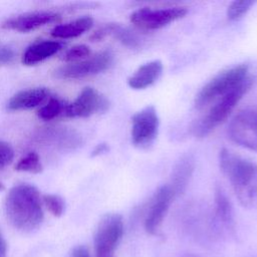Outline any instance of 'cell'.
<instances>
[{"instance_id": "1", "label": "cell", "mask_w": 257, "mask_h": 257, "mask_svg": "<svg viewBox=\"0 0 257 257\" xmlns=\"http://www.w3.org/2000/svg\"><path fill=\"white\" fill-rule=\"evenodd\" d=\"M4 212L8 222L17 230L33 231L41 225L44 218L42 197L33 185H15L5 197Z\"/></svg>"}, {"instance_id": "2", "label": "cell", "mask_w": 257, "mask_h": 257, "mask_svg": "<svg viewBox=\"0 0 257 257\" xmlns=\"http://www.w3.org/2000/svg\"><path fill=\"white\" fill-rule=\"evenodd\" d=\"M219 166L239 203L247 209L256 208L257 164L224 148L219 153Z\"/></svg>"}, {"instance_id": "3", "label": "cell", "mask_w": 257, "mask_h": 257, "mask_svg": "<svg viewBox=\"0 0 257 257\" xmlns=\"http://www.w3.org/2000/svg\"><path fill=\"white\" fill-rule=\"evenodd\" d=\"M253 83L254 78L248 75L241 83L218 98L217 102L210 108L208 113L194 124L192 128L194 136L197 138H205L225 121L243 96L251 89Z\"/></svg>"}, {"instance_id": "4", "label": "cell", "mask_w": 257, "mask_h": 257, "mask_svg": "<svg viewBox=\"0 0 257 257\" xmlns=\"http://www.w3.org/2000/svg\"><path fill=\"white\" fill-rule=\"evenodd\" d=\"M248 76V65L239 64L225 69L213 77L198 92L195 105L198 108L207 106L212 101L225 95Z\"/></svg>"}, {"instance_id": "5", "label": "cell", "mask_w": 257, "mask_h": 257, "mask_svg": "<svg viewBox=\"0 0 257 257\" xmlns=\"http://www.w3.org/2000/svg\"><path fill=\"white\" fill-rule=\"evenodd\" d=\"M124 224L119 214L109 213L101 218L94 234L96 257H114L115 250L123 236Z\"/></svg>"}, {"instance_id": "6", "label": "cell", "mask_w": 257, "mask_h": 257, "mask_svg": "<svg viewBox=\"0 0 257 257\" xmlns=\"http://www.w3.org/2000/svg\"><path fill=\"white\" fill-rule=\"evenodd\" d=\"M228 136L235 144L257 153V109L248 107L234 115Z\"/></svg>"}, {"instance_id": "7", "label": "cell", "mask_w": 257, "mask_h": 257, "mask_svg": "<svg viewBox=\"0 0 257 257\" xmlns=\"http://www.w3.org/2000/svg\"><path fill=\"white\" fill-rule=\"evenodd\" d=\"M111 62V52L109 50H103L80 61L67 63L58 67L54 71V75L60 79H79L106 70Z\"/></svg>"}, {"instance_id": "8", "label": "cell", "mask_w": 257, "mask_h": 257, "mask_svg": "<svg viewBox=\"0 0 257 257\" xmlns=\"http://www.w3.org/2000/svg\"><path fill=\"white\" fill-rule=\"evenodd\" d=\"M188 13L187 8L181 6L153 9L142 7L131 14V22L142 30H157L183 18Z\"/></svg>"}, {"instance_id": "9", "label": "cell", "mask_w": 257, "mask_h": 257, "mask_svg": "<svg viewBox=\"0 0 257 257\" xmlns=\"http://www.w3.org/2000/svg\"><path fill=\"white\" fill-rule=\"evenodd\" d=\"M159 115L154 105H148L132 116L131 137L134 146L145 149L156 140L159 132Z\"/></svg>"}, {"instance_id": "10", "label": "cell", "mask_w": 257, "mask_h": 257, "mask_svg": "<svg viewBox=\"0 0 257 257\" xmlns=\"http://www.w3.org/2000/svg\"><path fill=\"white\" fill-rule=\"evenodd\" d=\"M109 106L108 99L93 87H84L77 97L66 103L63 115L67 117H87L97 112H104Z\"/></svg>"}, {"instance_id": "11", "label": "cell", "mask_w": 257, "mask_h": 257, "mask_svg": "<svg viewBox=\"0 0 257 257\" xmlns=\"http://www.w3.org/2000/svg\"><path fill=\"white\" fill-rule=\"evenodd\" d=\"M176 197V193L169 184L163 185L157 190L152 198L144 221L145 230L149 234L156 235L158 233Z\"/></svg>"}, {"instance_id": "12", "label": "cell", "mask_w": 257, "mask_h": 257, "mask_svg": "<svg viewBox=\"0 0 257 257\" xmlns=\"http://www.w3.org/2000/svg\"><path fill=\"white\" fill-rule=\"evenodd\" d=\"M61 14L52 10H36L17 14L7 18L2 27L18 32H29L50 23L58 22Z\"/></svg>"}, {"instance_id": "13", "label": "cell", "mask_w": 257, "mask_h": 257, "mask_svg": "<svg viewBox=\"0 0 257 257\" xmlns=\"http://www.w3.org/2000/svg\"><path fill=\"white\" fill-rule=\"evenodd\" d=\"M35 139L40 143L68 150L76 149L82 144L81 136L76 131L65 126L42 128L36 133Z\"/></svg>"}, {"instance_id": "14", "label": "cell", "mask_w": 257, "mask_h": 257, "mask_svg": "<svg viewBox=\"0 0 257 257\" xmlns=\"http://www.w3.org/2000/svg\"><path fill=\"white\" fill-rule=\"evenodd\" d=\"M50 97V90L47 87H31L20 90L10 97L6 107L8 110H26L39 106Z\"/></svg>"}, {"instance_id": "15", "label": "cell", "mask_w": 257, "mask_h": 257, "mask_svg": "<svg viewBox=\"0 0 257 257\" xmlns=\"http://www.w3.org/2000/svg\"><path fill=\"white\" fill-rule=\"evenodd\" d=\"M161 60H152L141 65L128 78L127 84L133 89H145L154 84L162 75Z\"/></svg>"}, {"instance_id": "16", "label": "cell", "mask_w": 257, "mask_h": 257, "mask_svg": "<svg viewBox=\"0 0 257 257\" xmlns=\"http://www.w3.org/2000/svg\"><path fill=\"white\" fill-rule=\"evenodd\" d=\"M62 44L57 40H40L29 45L22 55V63L28 66L44 61L57 53Z\"/></svg>"}, {"instance_id": "17", "label": "cell", "mask_w": 257, "mask_h": 257, "mask_svg": "<svg viewBox=\"0 0 257 257\" xmlns=\"http://www.w3.org/2000/svg\"><path fill=\"white\" fill-rule=\"evenodd\" d=\"M93 25L90 16H82L66 23L56 25L50 32L51 36L58 39L75 38L88 31Z\"/></svg>"}, {"instance_id": "18", "label": "cell", "mask_w": 257, "mask_h": 257, "mask_svg": "<svg viewBox=\"0 0 257 257\" xmlns=\"http://www.w3.org/2000/svg\"><path fill=\"white\" fill-rule=\"evenodd\" d=\"M194 171V162L190 157L182 158L173 171V177L169 184L177 196L187 188Z\"/></svg>"}, {"instance_id": "19", "label": "cell", "mask_w": 257, "mask_h": 257, "mask_svg": "<svg viewBox=\"0 0 257 257\" xmlns=\"http://www.w3.org/2000/svg\"><path fill=\"white\" fill-rule=\"evenodd\" d=\"M215 212L217 219L228 230L234 228V214L230 200L222 188L215 190Z\"/></svg>"}, {"instance_id": "20", "label": "cell", "mask_w": 257, "mask_h": 257, "mask_svg": "<svg viewBox=\"0 0 257 257\" xmlns=\"http://www.w3.org/2000/svg\"><path fill=\"white\" fill-rule=\"evenodd\" d=\"M66 102L58 97L50 96L49 99L37 110V116L42 120H51L56 116L63 114Z\"/></svg>"}, {"instance_id": "21", "label": "cell", "mask_w": 257, "mask_h": 257, "mask_svg": "<svg viewBox=\"0 0 257 257\" xmlns=\"http://www.w3.org/2000/svg\"><path fill=\"white\" fill-rule=\"evenodd\" d=\"M15 170L19 172L39 174L42 172L43 166L38 154L35 152H29L27 155H25L17 162Z\"/></svg>"}, {"instance_id": "22", "label": "cell", "mask_w": 257, "mask_h": 257, "mask_svg": "<svg viewBox=\"0 0 257 257\" xmlns=\"http://www.w3.org/2000/svg\"><path fill=\"white\" fill-rule=\"evenodd\" d=\"M255 4L252 0H241L233 1L229 4L227 8V18L231 21H236L243 17Z\"/></svg>"}, {"instance_id": "23", "label": "cell", "mask_w": 257, "mask_h": 257, "mask_svg": "<svg viewBox=\"0 0 257 257\" xmlns=\"http://www.w3.org/2000/svg\"><path fill=\"white\" fill-rule=\"evenodd\" d=\"M110 35H112L120 43H122L127 47L135 48L139 46V39L137 38V36L118 24L113 23Z\"/></svg>"}, {"instance_id": "24", "label": "cell", "mask_w": 257, "mask_h": 257, "mask_svg": "<svg viewBox=\"0 0 257 257\" xmlns=\"http://www.w3.org/2000/svg\"><path fill=\"white\" fill-rule=\"evenodd\" d=\"M90 55H91V50L87 45L77 44L68 48L65 51L63 55V60L68 63H72V62L80 61Z\"/></svg>"}, {"instance_id": "25", "label": "cell", "mask_w": 257, "mask_h": 257, "mask_svg": "<svg viewBox=\"0 0 257 257\" xmlns=\"http://www.w3.org/2000/svg\"><path fill=\"white\" fill-rule=\"evenodd\" d=\"M42 203L46 209L55 217H59L64 211V201L63 199L54 194H46L42 196Z\"/></svg>"}, {"instance_id": "26", "label": "cell", "mask_w": 257, "mask_h": 257, "mask_svg": "<svg viewBox=\"0 0 257 257\" xmlns=\"http://www.w3.org/2000/svg\"><path fill=\"white\" fill-rule=\"evenodd\" d=\"M14 159V150L12 146L4 141H0V170L9 166Z\"/></svg>"}, {"instance_id": "27", "label": "cell", "mask_w": 257, "mask_h": 257, "mask_svg": "<svg viewBox=\"0 0 257 257\" xmlns=\"http://www.w3.org/2000/svg\"><path fill=\"white\" fill-rule=\"evenodd\" d=\"M15 58V51L8 46L0 48V64H8Z\"/></svg>"}, {"instance_id": "28", "label": "cell", "mask_w": 257, "mask_h": 257, "mask_svg": "<svg viewBox=\"0 0 257 257\" xmlns=\"http://www.w3.org/2000/svg\"><path fill=\"white\" fill-rule=\"evenodd\" d=\"M70 257H91V255L85 246L79 245L72 250Z\"/></svg>"}, {"instance_id": "29", "label": "cell", "mask_w": 257, "mask_h": 257, "mask_svg": "<svg viewBox=\"0 0 257 257\" xmlns=\"http://www.w3.org/2000/svg\"><path fill=\"white\" fill-rule=\"evenodd\" d=\"M107 151H108V146H107L106 144H104V143H102V144H98V145H96V146H95V148L92 150V152H91V156H92V157L100 156V155H102V154L106 153Z\"/></svg>"}, {"instance_id": "30", "label": "cell", "mask_w": 257, "mask_h": 257, "mask_svg": "<svg viewBox=\"0 0 257 257\" xmlns=\"http://www.w3.org/2000/svg\"><path fill=\"white\" fill-rule=\"evenodd\" d=\"M6 254H7V244L0 230V257H6Z\"/></svg>"}, {"instance_id": "31", "label": "cell", "mask_w": 257, "mask_h": 257, "mask_svg": "<svg viewBox=\"0 0 257 257\" xmlns=\"http://www.w3.org/2000/svg\"><path fill=\"white\" fill-rule=\"evenodd\" d=\"M4 189H5V186L0 182V192H1V191H3Z\"/></svg>"}, {"instance_id": "32", "label": "cell", "mask_w": 257, "mask_h": 257, "mask_svg": "<svg viewBox=\"0 0 257 257\" xmlns=\"http://www.w3.org/2000/svg\"><path fill=\"white\" fill-rule=\"evenodd\" d=\"M188 257H193V256H188Z\"/></svg>"}]
</instances>
